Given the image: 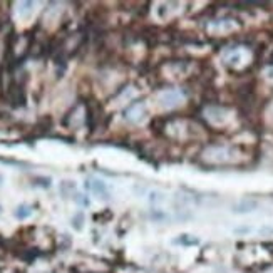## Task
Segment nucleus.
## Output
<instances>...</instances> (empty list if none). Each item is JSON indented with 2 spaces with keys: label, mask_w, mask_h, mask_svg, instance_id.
Instances as JSON below:
<instances>
[{
  "label": "nucleus",
  "mask_w": 273,
  "mask_h": 273,
  "mask_svg": "<svg viewBox=\"0 0 273 273\" xmlns=\"http://www.w3.org/2000/svg\"><path fill=\"white\" fill-rule=\"evenodd\" d=\"M2 183H3V176L0 174V186H2Z\"/></svg>",
  "instance_id": "423d86ee"
},
{
  "label": "nucleus",
  "mask_w": 273,
  "mask_h": 273,
  "mask_svg": "<svg viewBox=\"0 0 273 273\" xmlns=\"http://www.w3.org/2000/svg\"><path fill=\"white\" fill-rule=\"evenodd\" d=\"M32 215V208L28 205H20L17 210H15V218L19 219H26Z\"/></svg>",
  "instance_id": "f03ea898"
},
{
  "label": "nucleus",
  "mask_w": 273,
  "mask_h": 273,
  "mask_svg": "<svg viewBox=\"0 0 273 273\" xmlns=\"http://www.w3.org/2000/svg\"><path fill=\"white\" fill-rule=\"evenodd\" d=\"M85 186H87V188L91 190L94 194H97V198H101V199H109V198H111L108 186H106V183H103L101 179H96V178L87 179V185H85Z\"/></svg>",
  "instance_id": "f257e3e1"
},
{
  "label": "nucleus",
  "mask_w": 273,
  "mask_h": 273,
  "mask_svg": "<svg viewBox=\"0 0 273 273\" xmlns=\"http://www.w3.org/2000/svg\"><path fill=\"white\" fill-rule=\"evenodd\" d=\"M178 99H179V94H176V92H171V96H169V92L166 96H161L163 106H168V101H171V106H173L178 103Z\"/></svg>",
  "instance_id": "20e7f679"
},
{
  "label": "nucleus",
  "mask_w": 273,
  "mask_h": 273,
  "mask_svg": "<svg viewBox=\"0 0 273 273\" xmlns=\"http://www.w3.org/2000/svg\"><path fill=\"white\" fill-rule=\"evenodd\" d=\"M82 221H84V215L82 213H77L74 218H72V226L76 230H82Z\"/></svg>",
  "instance_id": "39448f33"
},
{
  "label": "nucleus",
  "mask_w": 273,
  "mask_h": 273,
  "mask_svg": "<svg viewBox=\"0 0 273 273\" xmlns=\"http://www.w3.org/2000/svg\"><path fill=\"white\" fill-rule=\"evenodd\" d=\"M255 208H256V203L255 201H245V203H242L240 206H236L235 211H238V213H246V211L255 210Z\"/></svg>",
  "instance_id": "7ed1b4c3"
}]
</instances>
